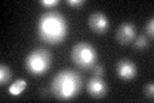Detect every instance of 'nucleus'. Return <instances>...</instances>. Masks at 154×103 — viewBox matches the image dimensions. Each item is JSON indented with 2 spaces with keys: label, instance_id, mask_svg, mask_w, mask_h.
Here are the masks:
<instances>
[{
  "label": "nucleus",
  "instance_id": "5",
  "mask_svg": "<svg viewBox=\"0 0 154 103\" xmlns=\"http://www.w3.org/2000/svg\"><path fill=\"white\" fill-rule=\"evenodd\" d=\"M136 37V28L132 23L123 22L119 24V27L116 31V40L121 45H128Z\"/></svg>",
  "mask_w": 154,
  "mask_h": 103
},
{
  "label": "nucleus",
  "instance_id": "9",
  "mask_svg": "<svg viewBox=\"0 0 154 103\" xmlns=\"http://www.w3.org/2000/svg\"><path fill=\"white\" fill-rule=\"evenodd\" d=\"M26 88H27V81L23 79H18L9 86L8 90H9V94L11 95H19V94H22Z\"/></svg>",
  "mask_w": 154,
  "mask_h": 103
},
{
  "label": "nucleus",
  "instance_id": "14",
  "mask_svg": "<svg viewBox=\"0 0 154 103\" xmlns=\"http://www.w3.org/2000/svg\"><path fill=\"white\" fill-rule=\"evenodd\" d=\"M40 3L46 8H51V7L58 5V4H59V0H41Z\"/></svg>",
  "mask_w": 154,
  "mask_h": 103
},
{
  "label": "nucleus",
  "instance_id": "7",
  "mask_svg": "<svg viewBox=\"0 0 154 103\" xmlns=\"http://www.w3.org/2000/svg\"><path fill=\"white\" fill-rule=\"evenodd\" d=\"M89 27L95 34H104L109 28V19L102 12H95L89 18Z\"/></svg>",
  "mask_w": 154,
  "mask_h": 103
},
{
  "label": "nucleus",
  "instance_id": "6",
  "mask_svg": "<svg viewBox=\"0 0 154 103\" xmlns=\"http://www.w3.org/2000/svg\"><path fill=\"white\" fill-rule=\"evenodd\" d=\"M116 71H117V76L123 81L132 80L134 77L137 75L136 65H135L132 61H130V60L118 61L117 66H116Z\"/></svg>",
  "mask_w": 154,
  "mask_h": 103
},
{
  "label": "nucleus",
  "instance_id": "15",
  "mask_svg": "<svg viewBox=\"0 0 154 103\" xmlns=\"http://www.w3.org/2000/svg\"><path fill=\"white\" fill-rule=\"evenodd\" d=\"M93 71H94L95 76H102L104 73V68H103L102 65H94L93 66Z\"/></svg>",
  "mask_w": 154,
  "mask_h": 103
},
{
  "label": "nucleus",
  "instance_id": "1",
  "mask_svg": "<svg viewBox=\"0 0 154 103\" xmlns=\"http://www.w3.org/2000/svg\"><path fill=\"white\" fill-rule=\"evenodd\" d=\"M37 35L51 45L60 44L68 35V22L58 12H46L37 21Z\"/></svg>",
  "mask_w": 154,
  "mask_h": 103
},
{
  "label": "nucleus",
  "instance_id": "4",
  "mask_svg": "<svg viewBox=\"0 0 154 103\" xmlns=\"http://www.w3.org/2000/svg\"><path fill=\"white\" fill-rule=\"evenodd\" d=\"M72 62L75 63L77 67L86 70V68H91L98 60V53H96L95 48L89 43L81 41L77 43L76 45L72 48L71 52Z\"/></svg>",
  "mask_w": 154,
  "mask_h": 103
},
{
  "label": "nucleus",
  "instance_id": "13",
  "mask_svg": "<svg viewBox=\"0 0 154 103\" xmlns=\"http://www.w3.org/2000/svg\"><path fill=\"white\" fill-rule=\"evenodd\" d=\"M145 31H146V34L150 37H153V35H154V19L153 18H150L149 21L146 22V26H145Z\"/></svg>",
  "mask_w": 154,
  "mask_h": 103
},
{
  "label": "nucleus",
  "instance_id": "2",
  "mask_svg": "<svg viewBox=\"0 0 154 103\" xmlns=\"http://www.w3.org/2000/svg\"><path fill=\"white\" fill-rule=\"evenodd\" d=\"M82 85L81 76L72 70H62L51 81V93L60 101H71L79 94Z\"/></svg>",
  "mask_w": 154,
  "mask_h": 103
},
{
  "label": "nucleus",
  "instance_id": "8",
  "mask_svg": "<svg viewBox=\"0 0 154 103\" xmlns=\"http://www.w3.org/2000/svg\"><path fill=\"white\" fill-rule=\"evenodd\" d=\"M108 92V86L100 76H93L88 82V93L93 98H103Z\"/></svg>",
  "mask_w": 154,
  "mask_h": 103
},
{
  "label": "nucleus",
  "instance_id": "10",
  "mask_svg": "<svg viewBox=\"0 0 154 103\" xmlns=\"http://www.w3.org/2000/svg\"><path fill=\"white\" fill-rule=\"evenodd\" d=\"M11 80H12V71H11V68H9L8 66H5V65H2V66H0V84L5 85Z\"/></svg>",
  "mask_w": 154,
  "mask_h": 103
},
{
  "label": "nucleus",
  "instance_id": "16",
  "mask_svg": "<svg viewBox=\"0 0 154 103\" xmlns=\"http://www.w3.org/2000/svg\"><path fill=\"white\" fill-rule=\"evenodd\" d=\"M67 3H68L71 7H80V5H82L85 2L84 0H68Z\"/></svg>",
  "mask_w": 154,
  "mask_h": 103
},
{
  "label": "nucleus",
  "instance_id": "3",
  "mask_svg": "<svg viewBox=\"0 0 154 103\" xmlns=\"http://www.w3.org/2000/svg\"><path fill=\"white\" fill-rule=\"evenodd\" d=\"M51 54L46 49H35L25 60V68L32 76H41L50 68Z\"/></svg>",
  "mask_w": 154,
  "mask_h": 103
},
{
  "label": "nucleus",
  "instance_id": "12",
  "mask_svg": "<svg viewBox=\"0 0 154 103\" xmlns=\"http://www.w3.org/2000/svg\"><path fill=\"white\" fill-rule=\"evenodd\" d=\"M144 93H145V95L149 98V99L153 101V97H154V84L153 82H149V84L145 85V88H144Z\"/></svg>",
  "mask_w": 154,
  "mask_h": 103
},
{
  "label": "nucleus",
  "instance_id": "11",
  "mask_svg": "<svg viewBox=\"0 0 154 103\" xmlns=\"http://www.w3.org/2000/svg\"><path fill=\"white\" fill-rule=\"evenodd\" d=\"M148 47V37L145 35H140L137 37H135L134 40V48L136 50H144Z\"/></svg>",
  "mask_w": 154,
  "mask_h": 103
}]
</instances>
